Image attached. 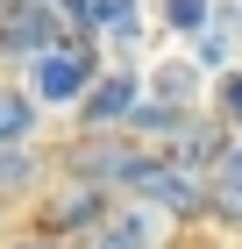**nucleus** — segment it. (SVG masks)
Masks as SVG:
<instances>
[{"label":"nucleus","mask_w":242,"mask_h":249,"mask_svg":"<svg viewBox=\"0 0 242 249\" xmlns=\"http://www.w3.org/2000/svg\"><path fill=\"white\" fill-rule=\"evenodd\" d=\"M164 15H171V29H200L206 7H200V0H164Z\"/></svg>","instance_id":"6e6552de"},{"label":"nucleus","mask_w":242,"mask_h":249,"mask_svg":"<svg viewBox=\"0 0 242 249\" xmlns=\"http://www.w3.org/2000/svg\"><path fill=\"white\" fill-rule=\"evenodd\" d=\"M93 78L100 71H93V57H86L78 43H57V50H43V57L29 64V93H36L43 107H78Z\"/></svg>","instance_id":"f03ea898"},{"label":"nucleus","mask_w":242,"mask_h":249,"mask_svg":"<svg viewBox=\"0 0 242 249\" xmlns=\"http://www.w3.org/2000/svg\"><path fill=\"white\" fill-rule=\"evenodd\" d=\"M0 7H7V0H0Z\"/></svg>","instance_id":"9b49d317"},{"label":"nucleus","mask_w":242,"mask_h":249,"mask_svg":"<svg viewBox=\"0 0 242 249\" xmlns=\"http://www.w3.org/2000/svg\"><path fill=\"white\" fill-rule=\"evenodd\" d=\"M50 185V178H43V150L36 142H7V150H0V199H36V192Z\"/></svg>","instance_id":"20e7f679"},{"label":"nucleus","mask_w":242,"mask_h":249,"mask_svg":"<svg viewBox=\"0 0 242 249\" xmlns=\"http://www.w3.org/2000/svg\"><path fill=\"white\" fill-rule=\"evenodd\" d=\"M0 249H72L64 242V235H50V228H36V221H29V228H7V242Z\"/></svg>","instance_id":"0eeeda50"},{"label":"nucleus","mask_w":242,"mask_h":249,"mask_svg":"<svg viewBox=\"0 0 242 249\" xmlns=\"http://www.w3.org/2000/svg\"><path fill=\"white\" fill-rule=\"evenodd\" d=\"M149 100H171V107H200V64L192 57H171L149 71Z\"/></svg>","instance_id":"423d86ee"},{"label":"nucleus","mask_w":242,"mask_h":249,"mask_svg":"<svg viewBox=\"0 0 242 249\" xmlns=\"http://www.w3.org/2000/svg\"><path fill=\"white\" fill-rule=\"evenodd\" d=\"M36 128H43V100L29 86H15V78H0V150L7 142H36Z\"/></svg>","instance_id":"39448f33"},{"label":"nucleus","mask_w":242,"mask_h":249,"mask_svg":"<svg viewBox=\"0 0 242 249\" xmlns=\"http://www.w3.org/2000/svg\"><path fill=\"white\" fill-rule=\"evenodd\" d=\"M143 107V78L135 71H100L93 86H86V100H78V121H86V135H129V114Z\"/></svg>","instance_id":"7ed1b4c3"},{"label":"nucleus","mask_w":242,"mask_h":249,"mask_svg":"<svg viewBox=\"0 0 242 249\" xmlns=\"http://www.w3.org/2000/svg\"><path fill=\"white\" fill-rule=\"evenodd\" d=\"M107 213H114V185H93V178H72V171H64V185H43L36 228L78 242V235H100V228H107Z\"/></svg>","instance_id":"f257e3e1"},{"label":"nucleus","mask_w":242,"mask_h":249,"mask_svg":"<svg viewBox=\"0 0 242 249\" xmlns=\"http://www.w3.org/2000/svg\"><path fill=\"white\" fill-rule=\"evenodd\" d=\"M200 249H242V242H200Z\"/></svg>","instance_id":"9d476101"},{"label":"nucleus","mask_w":242,"mask_h":249,"mask_svg":"<svg viewBox=\"0 0 242 249\" xmlns=\"http://www.w3.org/2000/svg\"><path fill=\"white\" fill-rule=\"evenodd\" d=\"M221 121H242V71L221 78Z\"/></svg>","instance_id":"1a4fd4ad"}]
</instances>
